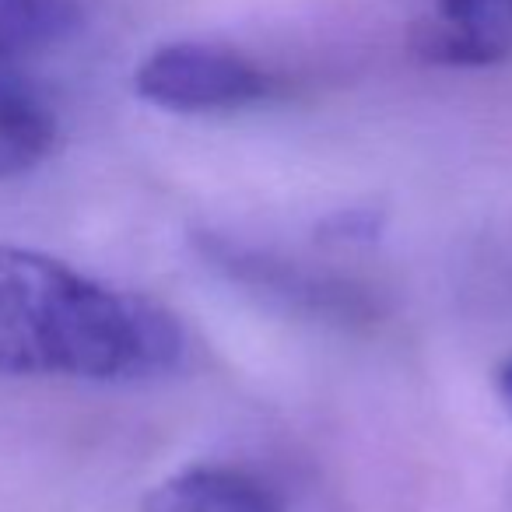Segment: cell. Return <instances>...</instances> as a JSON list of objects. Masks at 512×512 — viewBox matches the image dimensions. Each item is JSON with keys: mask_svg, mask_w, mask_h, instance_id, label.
<instances>
[{"mask_svg": "<svg viewBox=\"0 0 512 512\" xmlns=\"http://www.w3.org/2000/svg\"><path fill=\"white\" fill-rule=\"evenodd\" d=\"M81 22L78 0H0V64L67 39Z\"/></svg>", "mask_w": 512, "mask_h": 512, "instance_id": "8992f818", "label": "cell"}, {"mask_svg": "<svg viewBox=\"0 0 512 512\" xmlns=\"http://www.w3.org/2000/svg\"><path fill=\"white\" fill-rule=\"evenodd\" d=\"M144 512H285V505L278 491L246 470L197 463L165 477L144 498Z\"/></svg>", "mask_w": 512, "mask_h": 512, "instance_id": "277c9868", "label": "cell"}, {"mask_svg": "<svg viewBox=\"0 0 512 512\" xmlns=\"http://www.w3.org/2000/svg\"><path fill=\"white\" fill-rule=\"evenodd\" d=\"M425 60L449 67H488L512 57V0H432L414 29Z\"/></svg>", "mask_w": 512, "mask_h": 512, "instance_id": "3957f363", "label": "cell"}, {"mask_svg": "<svg viewBox=\"0 0 512 512\" xmlns=\"http://www.w3.org/2000/svg\"><path fill=\"white\" fill-rule=\"evenodd\" d=\"M134 92L165 113H225L267 99L271 78L225 46L169 43L141 60Z\"/></svg>", "mask_w": 512, "mask_h": 512, "instance_id": "7a4b0ae2", "label": "cell"}, {"mask_svg": "<svg viewBox=\"0 0 512 512\" xmlns=\"http://www.w3.org/2000/svg\"><path fill=\"white\" fill-rule=\"evenodd\" d=\"M57 144V116L36 88L0 78V179L32 172Z\"/></svg>", "mask_w": 512, "mask_h": 512, "instance_id": "5b68a950", "label": "cell"}, {"mask_svg": "<svg viewBox=\"0 0 512 512\" xmlns=\"http://www.w3.org/2000/svg\"><path fill=\"white\" fill-rule=\"evenodd\" d=\"M495 390H498V397H502L505 411L512 414V355L505 358L502 369H498V376H495Z\"/></svg>", "mask_w": 512, "mask_h": 512, "instance_id": "52a82bcc", "label": "cell"}, {"mask_svg": "<svg viewBox=\"0 0 512 512\" xmlns=\"http://www.w3.org/2000/svg\"><path fill=\"white\" fill-rule=\"evenodd\" d=\"M183 355L176 316L39 249L0 246V376L123 383Z\"/></svg>", "mask_w": 512, "mask_h": 512, "instance_id": "6da1fadb", "label": "cell"}]
</instances>
